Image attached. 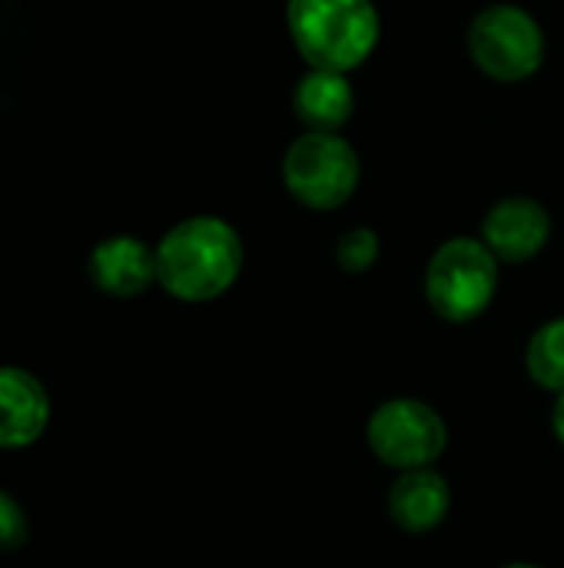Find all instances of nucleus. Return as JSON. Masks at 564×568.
Here are the masks:
<instances>
[{
  "instance_id": "7ed1b4c3",
  "label": "nucleus",
  "mask_w": 564,
  "mask_h": 568,
  "mask_svg": "<svg viewBox=\"0 0 564 568\" xmlns=\"http://www.w3.org/2000/svg\"><path fill=\"white\" fill-rule=\"evenodd\" d=\"M499 290L495 253L472 236H455L439 246L425 273V300L445 323H472Z\"/></svg>"
},
{
  "instance_id": "f03ea898",
  "label": "nucleus",
  "mask_w": 564,
  "mask_h": 568,
  "mask_svg": "<svg viewBox=\"0 0 564 568\" xmlns=\"http://www.w3.org/2000/svg\"><path fill=\"white\" fill-rule=\"evenodd\" d=\"M289 33L312 70H356L379 40L372 0H289Z\"/></svg>"
},
{
  "instance_id": "39448f33",
  "label": "nucleus",
  "mask_w": 564,
  "mask_h": 568,
  "mask_svg": "<svg viewBox=\"0 0 564 568\" xmlns=\"http://www.w3.org/2000/svg\"><path fill=\"white\" fill-rule=\"evenodd\" d=\"M469 50L482 73L499 83H519L542 67L545 37L532 13L512 3H495L472 20Z\"/></svg>"
},
{
  "instance_id": "9b49d317",
  "label": "nucleus",
  "mask_w": 564,
  "mask_h": 568,
  "mask_svg": "<svg viewBox=\"0 0 564 568\" xmlns=\"http://www.w3.org/2000/svg\"><path fill=\"white\" fill-rule=\"evenodd\" d=\"M352 103H356L352 83L346 80V73L336 70L306 73L293 93L296 116L319 133H336L352 116Z\"/></svg>"
},
{
  "instance_id": "dca6fc26",
  "label": "nucleus",
  "mask_w": 564,
  "mask_h": 568,
  "mask_svg": "<svg viewBox=\"0 0 564 568\" xmlns=\"http://www.w3.org/2000/svg\"><path fill=\"white\" fill-rule=\"evenodd\" d=\"M502 568H542V566H532V562H512V566H502Z\"/></svg>"
},
{
  "instance_id": "f8f14e48",
  "label": "nucleus",
  "mask_w": 564,
  "mask_h": 568,
  "mask_svg": "<svg viewBox=\"0 0 564 568\" xmlns=\"http://www.w3.org/2000/svg\"><path fill=\"white\" fill-rule=\"evenodd\" d=\"M525 369L529 376L548 389V393H564V316L545 323L525 349Z\"/></svg>"
},
{
  "instance_id": "1a4fd4ad",
  "label": "nucleus",
  "mask_w": 564,
  "mask_h": 568,
  "mask_svg": "<svg viewBox=\"0 0 564 568\" xmlns=\"http://www.w3.org/2000/svg\"><path fill=\"white\" fill-rule=\"evenodd\" d=\"M50 419L47 389L13 366H0V449H23L37 443Z\"/></svg>"
},
{
  "instance_id": "0eeeda50",
  "label": "nucleus",
  "mask_w": 564,
  "mask_h": 568,
  "mask_svg": "<svg viewBox=\"0 0 564 568\" xmlns=\"http://www.w3.org/2000/svg\"><path fill=\"white\" fill-rule=\"evenodd\" d=\"M552 236V220L542 203L512 196L489 210L482 223V243L502 263H525L545 250Z\"/></svg>"
},
{
  "instance_id": "f257e3e1",
  "label": "nucleus",
  "mask_w": 564,
  "mask_h": 568,
  "mask_svg": "<svg viewBox=\"0 0 564 568\" xmlns=\"http://www.w3.org/2000/svg\"><path fill=\"white\" fill-rule=\"evenodd\" d=\"M243 270L236 230L216 216H193L173 226L156 250V280L183 303L223 296Z\"/></svg>"
},
{
  "instance_id": "423d86ee",
  "label": "nucleus",
  "mask_w": 564,
  "mask_h": 568,
  "mask_svg": "<svg viewBox=\"0 0 564 568\" xmlns=\"http://www.w3.org/2000/svg\"><path fill=\"white\" fill-rule=\"evenodd\" d=\"M366 439L379 463L406 473L435 466L449 446V429L429 403L389 399L369 416Z\"/></svg>"
},
{
  "instance_id": "2eb2a0df",
  "label": "nucleus",
  "mask_w": 564,
  "mask_h": 568,
  "mask_svg": "<svg viewBox=\"0 0 564 568\" xmlns=\"http://www.w3.org/2000/svg\"><path fill=\"white\" fill-rule=\"evenodd\" d=\"M552 429H555V439L564 446V393H558V399H555V409H552Z\"/></svg>"
},
{
  "instance_id": "ddd939ff",
  "label": "nucleus",
  "mask_w": 564,
  "mask_h": 568,
  "mask_svg": "<svg viewBox=\"0 0 564 568\" xmlns=\"http://www.w3.org/2000/svg\"><path fill=\"white\" fill-rule=\"evenodd\" d=\"M379 256V236L366 226L359 230H349L339 246H336V260L346 273H366Z\"/></svg>"
},
{
  "instance_id": "20e7f679",
  "label": "nucleus",
  "mask_w": 564,
  "mask_h": 568,
  "mask_svg": "<svg viewBox=\"0 0 564 568\" xmlns=\"http://www.w3.org/2000/svg\"><path fill=\"white\" fill-rule=\"evenodd\" d=\"M283 180L302 206L336 210L356 193L359 156L342 136L309 130L286 150Z\"/></svg>"
},
{
  "instance_id": "4468645a",
  "label": "nucleus",
  "mask_w": 564,
  "mask_h": 568,
  "mask_svg": "<svg viewBox=\"0 0 564 568\" xmlns=\"http://www.w3.org/2000/svg\"><path fill=\"white\" fill-rule=\"evenodd\" d=\"M27 542V519L13 496L0 489V552L20 549Z\"/></svg>"
},
{
  "instance_id": "6e6552de",
  "label": "nucleus",
  "mask_w": 564,
  "mask_h": 568,
  "mask_svg": "<svg viewBox=\"0 0 564 568\" xmlns=\"http://www.w3.org/2000/svg\"><path fill=\"white\" fill-rule=\"evenodd\" d=\"M452 509V489L442 473L432 466L406 469L389 489V516L406 532H432L449 519Z\"/></svg>"
},
{
  "instance_id": "9d476101",
  "label": "nucleus",
  "mask_w": 564,
  "mask_h": 568,
  "mask_svg": "<svg viewBox=\"0 0 564 568\" xmlns=\"http://www.w3.org/2000/svg\"><path fill=\"white\" fill-rule=\"evenodd\" d=\"M90 280L110 296H140L156 280V253L133 236H113L90 253Z\"/></svg>"
}]
</instances>
